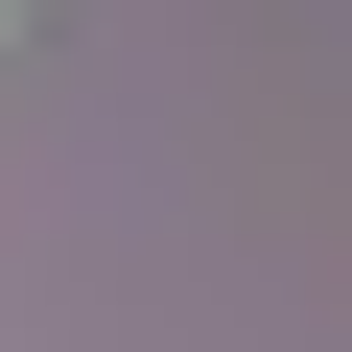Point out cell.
<instances>
[{
  "label": "cell",
  "mask_w": 352,
  "mask_h": 352,
  "mask_svg": "<svg viewBox=\"0 0 352 352\" xmlns=\"http://www.w3.org/2000/svg\"><path fill=\"white\" fill-rule=\"evenodd\" d=\"M0 24H24V0H0Z\"/></svg>",
  "instance_id": "6da1fadb"
}]
</instances>
